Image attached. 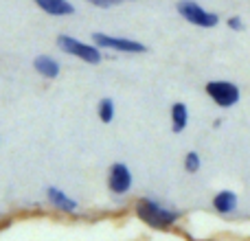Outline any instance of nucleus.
<instances>
[{
    "mask_svg": "<svg viewBox=\"0 0 250 241\" xmlns=\"http://www.w3.org/2000/svg\"><path fill=\"white\" fill-rule=\"evenodd\" d=\"M33 68L44 79H57L62 73V64L51 55H38L33 60Z\"/></svg>",
    "mask_w": 250,
    "mask_h": 241,
    "instance_id": "10",
    "label": "nucleus"
},
{
    "mask_svg": "<svg viewBox=\"0 0 250 241\" xmlns=\"http://www.w3.org/2000/svg\"><path fill=\"white\" fill-rule=\"evenodd\" d=\"M86 2H90L92 7H97V9H112V7H117V0H86Z\"/></svg>",
    "mask_w": 250,
    "mask_h": 241,
    "instance_id": "15",
    "label": "nucleus"
},
{
    "mask_svg": "<svg viewBox=\"0 0 250 241\" xmlns=\"http://www.w3.org/2000/svg\"><path fill=\"white\" fill-rule=\"evenodd\" d=\"M182 167H185L187 173H191V176H195V173L202 169V158H200L198 151H187L185 158H182Z\"/></svg>",
    "mask_w": 250,
    "mask_h": 241,
    "instance_id": "13",
    "label": "nucleus"
},
{
    "mask_svg": "<svg viewBox=\"0 0 250 241\" xmlns=\"http://www.w3.org/2000/svg\"><path fill=\"white\" fill-rule=\"evenodd\" d=\"M35 7L53 18H68L75 16V4L70 0H33Z\"/></svg>",
    "mask_w": 250,
    "mask_h": 241,
    "instance_id": "8",
    "label": "nucleus"
},
{
    "mask_svg": "<svg viewBox=\"0 0 250 241\" xmlns=\"http://www.w3.org/2000/svg\"><path fill=\"white\" fill-rule=\"evenodd\" d=\"M226 26H229L230 31H235V33H239V31L246 29V24H244V20L239 16H230L229 20H226Z\"/></svg>",
    "mask_w": 250,
    "mask_h": 241,
    "instance_id": "14",
    "label": "nucleus"
},
{
    "mask_svg": "<svg viewBox=\"0 0 250 241\" xmlns=\"http://www.w3.org/2000/svg\"><path fill=\"white\" fill-rule=\"evenodd\" d=\"M92 42L101 48V51H112V53H123V55H143L147 53V46L134 38H123V35H110V33H97L90 35Z\"/></svg>",
    "mask_w": 250,
    "mask_h": 241,
    "instance_id": "5",
    "label": "nucleus"
},
{
    "mask_svg": "<svg viewBox=\"0 0 250 241\" xmlns=\"http://www.w3.org/2000/svg\"><path fill=\"white\" fill-rule=\"evenodd\" d=\"M46 200L55 211L66 213V215H73V213H77V208H79L77 200H75L73 195L66 193L64 189H60V186H46Z\"/></svg>",
    "mask_w": 250,
    "mask_h": 241,
    "instance_id": "7",
    "label": "nucleus"
},
{
    "mask_svg": "<svg viewBox=\"0 0 250 241\" xmlns=\"http://www.w3.org/2000/svg\"><path fill=\"white\" fill-rule=\"evenodd\" d=\"M134 186L132 169L125 162H112L108 169V189L112 195H127Z\"/></svg>",
    "mask_w": 250,
    "mask_h": 241,
    "instance_id": "6",
    "label": "nucleus"
},
{
    "mask_svg": "<svg viewBox=\"0 0 250 241\" xmlns=\"http://www.w3.org/2000/svg\"><path fill=\"white\" fill-rule=\"evenodd\" d=\"M169 120H171V132L173 134H182L189 125V108L182 101H176L169 110Z\"/></svg>",
    "mask_w": 250,
    "mask_h": 241,
    "instance_id": "11",
    "label": "nucleus"
},
{
    "mask_svg": "<svg viewBox=\"0 0 250 241\" xmlns=\"http://www.w3.org/2000/svg\"><path fill=\"white\" fill-rule=\"evenodd\" d=\"M134 213L143 224L154 230H167L180 220V211L167 206V204L156 202L151 198H138L136 204H134Z\"/></svg>",
    "mask_w": 250,
    "mask_h": 241,
    "instance_id": "1",
    "label": "nucleus"
},
{
    "mask_svg": "<svg viewBox=\"0 0 250 241\" xmlns=\"http://www.w3.org/2000/svg\"><path fill=\"white\" fill-rule=\"evenodd\" d=\"M204 92L207 97L213 101V105H217L220 110H230L239 103L242 99V90L235 81H229V79H213V81H207L204 86Z\"/></svg>",
    "mask_w": 250,
    "mask_h": 241,
    "instance_id": "3",
    "label": "nucleus"
},
{
    "mask_svg": "<svg viewBox=\"0 0 250 241\" xmlns=\"http://www.w3.org/2000/svg\"><path fill=\"white\" fill-rule=\"evenodd\" d=\"M97 117L104 125H110L117 117V103H114V99H110V97H104V99H99V103H97Z\"/></svg>",
    "mask_w": 250,
    "mask_h": 241,
    "instance_id": "12",
    "label": "nucleus"
},
{
    "mask_svg": "<svg viewBox=\"0 0 250 241\" xmlns=\"http://www.w3.org/2000/svg\"><path fill=\"white\" fill-rule=\"evenodd\" d=\"M213 208H215V213H220V215H230V213L237 211L239 206V198L235 191L230 189H222L217 191L215 195H213Z\"/></svg>",
    "mask_w": 250,
    "mask_h": 241,
    "instance_id": "9",
    "label": "nucleus"
},
{
    "mask_svg": "<svg viewBox=\"0 0 250 241\" xmlns=\"http://www.w3.org/2000/svg\"><path fill=\"white\" fill-rule=\"evenodd\" d=\"M117 2H119V4H121V2H134V0H117Z\"/></svg>",
    "mask_w": 250,
    "mask_h": 241,
    "instance_id": "16",
    "label": "nucleus"
},
{
    "mask_svg": "<svg viewBox=\"0 0 250 241\" xmlns=\"http://www.w3.org/2000/svg\"><path fill=\"white\" fill-rule=\"evenodd\" d=\"M57 48L66 55H73L77 57L79 61L83 64H90V66H97L104 61V51L97 46L95 42H83V40H77L73 35H57Z\"/></svg>",
    "mask_w": 250,
    "mask_h": 241,
    "instance_id": "2",
    "label": "nucleus"
},
{
    "mask_svg": "<svg viewBox=\"0 0 250 241\" xmlns=\"http://www.w3.org/2000/svg\"><path fill=\"white\" fill-rule=\"evenodd\" d=\"M176 11L182 20L198 26V29H215V26L220 24V16H217L215 11L204 9L202 4L195 2V0H178Z\"/></svg>",
    "mask_w": 250,
    "mask_h": 241,
    "instance_id": "4",
    "label": "nucleus"
}]
</instances>
